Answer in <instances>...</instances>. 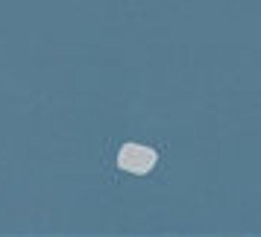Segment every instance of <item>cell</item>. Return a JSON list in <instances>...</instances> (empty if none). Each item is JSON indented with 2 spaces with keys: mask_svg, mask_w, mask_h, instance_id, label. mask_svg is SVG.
Segmentation results:
<instances>
[{
  "mask_svg": "<svg viewBox=\"0 0 261 237\" xmlns=\"http://www.w3.org/2000/svg\"><path fill=\"white\" fill-rule=\"evenodd\" d=\"M159 161V155L155 150L150 146H141V143H123L118 150V167L120 170H126V173H135V176H144V173H150Z\"/></svg>",
  "mask_w": 261,
  "mask_h": 237,
  "instance_id": "cell-1",
  "label": "cell"
}]
</instances>
